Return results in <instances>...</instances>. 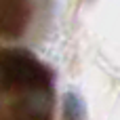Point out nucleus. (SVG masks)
I'll use <instances>...</instances> for the list:
<instances>
[{"mask_svg": "<svg viewBox=\"0 0 120 120\" xmlns=\"http://www.w3.org/2000/svg\"><path fill=\"white\" fill-rule=\"evenodd\" d=\"M51 72L25 51H0V93L51 89Z\"/></svg>", "mask_w": 120, "mask_h": 120, "instance_id": "obj_1", "label": "nucleus"}, {"mask_svg": "<svg viewBox=\"0 0 120 120\" xmlns=\"http://www.w3.org/2000/svg\"><path fill=\"white\" fill-rule=\"evenodd\" d=\"M25 0H0V36H19L25 30Z\"/></svg>", "mask_w": 120, "mask_h": 120, "instance_id": "obj_2", "label": "nucleus"}, {"mask_svg": "<svg viewBox=\"0 0 120 120\" xmlns=\"http://www.w3.org/2000/svg\"><path fill=\"white\" fill-rule=\"evenodd\" d=\"M61 108H63V120H86L84 101L76 93H65Z\"/></svg>", "mask_w": 120, "mask_h": 120, "instance_id": "obj_3", "label": "nucleus"}]
</instances>
